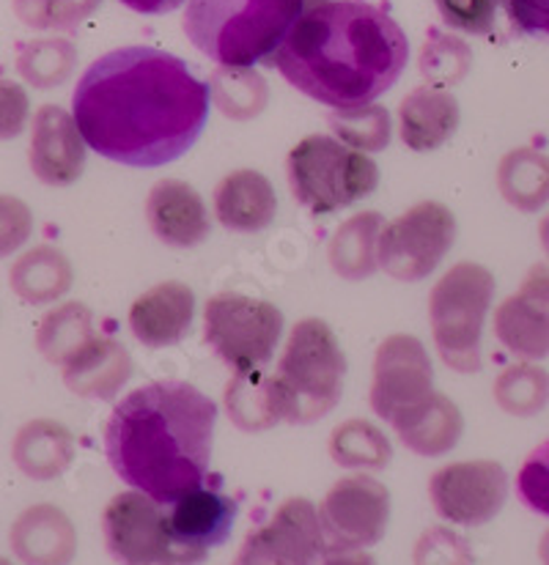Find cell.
I'll list each match as a JSON object with an SVG mask.
<instances>
[{
    "instance_id": "6",
    "label": "cell",
    "mask_w": 549,
    "mask_h": 565,
    "mask_svg": "<svg viewBox=\"0 0 549 565\" xmlns=\"http://www.w3.org/2000/svg\"><path fill=\"white\" fill-rule=\"evenodd\" d=\"M286 171L292 195L310 214L352 206L379 184V168L371 157L325 135L299 140L288 154Z\"/></svg>"
},
{
    "instance_id": "45",
    "label": "cell",
    "mask_w": 549,
    "mask_h": 565,
    "mask_svg": "<svg viewBox=\"0 0 549 565\" xmlns=\"http://www.w3.org/2000/svg\"><path fill=\"white\" fill-rule=\"evenodd\" d=\"M539 557H541V565H549V530H547L545 539H541V544H539Z\"/></svg>"
},
{
    "instance_id": "16",
    "label": "cell",
    "mask_w": 549,
    "mask_h": 565,
    "mask_svg": "<svg viewBox=\"0 0 549 565\" xmlns=\"http://www.w3.org/2000/svg\"><path fill=\"white\" fill-rule=\"evenodd\" d=\"M495 335L522 360L549 358V267L536 264L522 288L497 308Z\"/></svg>"
},
{
    "instance_id": "3",
    "label": "cell",
    "mask_w": 549,
    "mask_h": 565,
    "mask_svg": "<svg viewBox=\"0 0 549 565\" xmlns=\"http://www.w3.org/2000/svg\"><path fill=\"white\" fill-rule=\"evenodd\" d=\"M218 404L190 382L166 379L133 390L113 409L105 454L113 472L160 505L209 478Z\"/></svg>"
},
{
    "instance_id": "43",
    "label": "cell",
    "mask_w": 549,
    "mask_h": 565,
    "mask_svg": "<svg viewBox=\"0 0 549 565\" xmlns=\"http://www.w3.org/2000/svg\"><path fill=\"white\" fill-rule=\"evenodd\" d=\"M321 565H377V561L371 555H366V552H347V555L325 557Z\"/></svg>"
},
{
    "instance_id": "46",
    "label": "cell",
    "mask_w": 549,
    "mask_h": 565,
    "mask_svg": "<svg viewBox=\"0 0 549 565\" xmlns=\"http://www.w3.org/2000/svg\"><path fill=\"white\" fill-rule=\"evenodd\" d=\"M3 565H9V563H3Z\"/></svg>"
},
{
    "instance_id": "13",
    "label": "cell",
    "mask_w": 549,
    "mask_h": 565,
    "mask_svg": "<svg viewBox=\"0 0 549 565\" xmlns=\"http://www.w3.org/2000/svg\"><path fill=\"white\" fill-rule=\"evenodd\" d=\"M319 555H325L319 511L305 497H292L247 535L234 565H314Z\"/></svg>"
},
{
    "instance_id": "42",
    "label": "cell",
    "mask_w": 549,
    "mask_h": 565,
    "mask_svg": "<svg viewBox=\"0 0 549 565\" xmlns=\"http://www.w3.org/2000/svg\"><path fill=\"white\" fill-rule=\"evenodd\" d=\"M118 3L138 11V14H168V11L179 9L184 0H118Z\"/></svg>"
},
{
    "instance_id": "7",
    "label": "cell",
    "mask_w": 549,
    "mask_h": 565,
    "mask_svg": "<svg viewBox=\"0 0 549 565\" xmlns=\"http://www.w3.org/2000/svg\"><path fill=\"white\" fill-rule=\"evenodd\" d=\"M495 275L473 262L456 264L434 286L429 319L440 358L458 374L481 369V330L489 313Z\"/></svg>"
},
{
    "instance_id": "28",
    "label": "cell",
    "mask_w": 549,
    "mask_h": 565,
    "mask_svg": "<svg viewBox=\"0 0 549 565\" xmlns=\"http://www.w3.org/2000/svg\"><path fill=\"white\" fill-rule=\"evenodd\" d=\"M72 286V267L66 256L55 247H36L28 250L11 267V288L20 299L31 305H44L59 299Z\"/></svg>"
},
{
    "instance_id": "34",
    "label": "cell",
    "mask_w": 549,
    "mask_h": 565,
    "mask_svg": "<svg viewBox=\"0 0 549 565\" xmlns=\"http://www.w3.org/2000/svg\"><path fill=\"white\" fill-rule=\"evenodd\" d=\"M212 96L225 116L245 121L262 113L267 102V83L256 72L220 70L212 81Z\"/></svg>"
},
{
    "instance_id": "27",
    "label": "cell",
    "mask_w": 549,
    "mask_h": 565,
    "mask_svg": "<svg viewBox=\"0 0 549 565\" xmlns=\"http://www.w3.org/2000/svg\"><path fill=\"white\" fill-rule=\"evenodd\" d=\"M503 198L522 212H539L549 203V157L539 149L511 151L497 168Z\"/></svg>"
},
{
    "instance_id": "40",
    "label": "cell",
    "mask_w": 549,
    "mask_h": 565,
    "mask_svg": "<svg viewBox=\"0 0 549 565\" xmlns=\"http://www.w3.org/2000/svg\"><path fill=\"white\" fill-rule=\"evenodd\" d=\"M462 47V42H456V39H448V36H437L434 39V44H426V50H423V75L432 77L434 83H451V81H458V77L464 75V70H458L454 66V58L458 55H469L467 50H462V53L454 55V50Z\"/></svg>"
},
{
    "instance_id": "44",
    "label": "cell",
    "mask_w": 549,
    "mask_h": 565,
    "mask_svg": "<svg viewBox=\"0 0 549 565\" xmlns=\"http://www.w3.org/2000/svg\"><path fill=\"white\" fill-rule=\"evenodd\" d=\"M539 239H541V247H545V253L549 258V214L541 220V225H539Z\"/></svg>"
},
{
    "instance_id": "29",
    "label": "cell",
    "mask_w": 549,
    "mask_h": 565,
    "mask_svg": "<svg viewBox=\"0 0 549 565\" xmlns=\"http://www.w3.org/2000/svg\"><path fill=\"white\" fill-rule=\"evenodd\" d=\"M94 338L92 310L81 302H66L44 316L36 332V347L53 365H64L77 349Z\"/></svg>"
},
{
    "instance_id": "41",
    "label": "cell",
    "mask_w": 549,
    "mask_h": 565,
    "mask_svg": "<svg viewBox=\"0 0 549 565\" xmlns=\"http://www.w3.org/2000/svg\"><path fill=\"white\" fill-rule=\"evenodd\" d=\"M506 9L522 36L549 42V0H506Z\"/></svg>"
},
{
    "instance_id": "8",
    "label": "cell",
    "mask_w": 549,
    "mask_h": 565,
    "mask_svg": "<svg viewBox=\"0 0 549 565\" xmlns=\"http://www.w3.org/2000/svg\"><path fill=\"white\" fill-rule=\"evenodd\" d=\"M207 343L236 374H256L273 360L283 332V313L267 299L218 294L203 310Z\"/></svg>"
},
{
    "instance_id": "17",
    "label": "cell",
    "mask_w": 549,
    "mask_h": 565,
    "mask_svg": "<svg viewBox=\"0 0 549 565\" xmlns=\"http://www.w3.org/2000/svg\"><path fill=\"white\" fill-rule=\"evenodd\" d=\"M86 146L75 116L59 105L39 107L31 138V168L36 179L53 188L77 182L86 168Z\"/></svg>"
},
{
    "instance_id": "24",
    "label": "cell",
    "mask_w": 549,
    "mask_h": 565,
    "mask_svg": "<svg viewBox=\"0 0 549 565\" xmlns=\"http://www.w3.org/2000/svg\"><path fill=\"white\" fill-rule=\"evenodd\" d=\"M393 428L399 431L401 443L415 454L443 456L462 437L464 420L454 401L445 398L443 393H432V398L423 401L407 417H401Z\"/></svg>"
},
{
    "instance_id": "11",
    "label": "cell",
    "mask_w": 549,
    "mask_h": 565,
    "mask_svg": "<svg viewBox=\"0 0 549 565\" xmlns=\"http://www.w3.org/2000/svg\"><path fill=\"white\" fill-rule=\"evenodd\" d=\"M325 555L360 552L382 541L390 519V494L371 475L341 478L321 502Z\"/></svg>"
},
{
    "instance_id": "30",
    "label": "cell",
    "mask_w": 549,
    "mask_h": 565,
    "mask_svg": "<svg viewBox=\"0 0 549 565\" xmlns=\"http://www.w3.org/2000/svg\"><path fill=\"white\" fill-rule=\"evenodd\" d=\"M330 456L336 459V465L347 467V470H358V467L379 470L388 465L393 450H390L388 437L373 423L349 420L332 431Z\"/></svg>"
},
{
    "instance_id": "25",
    "label": "cell",
    "mask_w": 549,
    "mask_h": 565,
    "mask_svg": "<svg viewBox=\"0 0 549 565\" xmlns=\"http://www.w3.org/2000/svg\"><path fill=\"white\" fill-rule=\"evenodd\" d=\"M75 459V437L70 428L53 420H33L22 426L14 439V465L28 478L50 480Z\"/></svg>"
},
{
    "instance_id": "9",
    "label": "cell",
    "mask_w": 549,
    "mask_h": 565,
    "mask_svg": "<svg viewBox=\"0 0 549 565\" xmlns=\"http://www.w3.org/2000/svg\"><path fill=\"white\" fill-rule=\"evenodd\" d=\"M456 239V217L448 206L426 201L412 206L379 236V267L395 280H423L440 267Z\"/></svg>"
},
{
    "instance_id": "10",
    "label": "cell",
    "mask_w": 549,
    "mask_h": 565,
    "mask_svg": "<svg viewBox=\"0 0 549 565\" xmlns=\"http://www.w3.org/2000/svg\"><path fill=\"white\" fill-rule=\"evenodd\" d=\"M110 557L122 565H184L173 544L168 511L144 491H122L102 516Z\"/></svg>"
},
{
    "instance_id": "4",
    "label": "cell",
    "mask_w": 549,
    "mask_h": 565,
    "mask_svg": "<svg viewBox=\"0 0 549 565\" xmlns=\"http://www.w3.org/2000/svg\"><path fill=\"white\" fill-rule=\"evenodd\" d=\"M303 14L305 0H187L182 28L207 58L247 70L270 64Z\"/></svg>"
},
{
    "instance_id": "35",
    "label": "cell",
    "mask_w": 549,
    "mask_h": 565,
    "mask_svg": "<svg viewBox=\"0 0 549 565\" xmlns=\"http://www.w3.org/2000/svg\"><path fill=\"white\" fill-rule=\"evenodd\" d=\"M72 64H75V50L66 42H33L28 47H22L20 66L22 75L33 83V86H55V83L66 81V75L72 72Z\"/></svg>"
},
{
    "instance_id": "32",
    "label": "cell",
    "mask_w": 549,
    "mask_h": 565,
    "mask_svg": "<svg viewBox=\"0 0 549 565\" xmlns=\"http://www.w3.org/2000/svg\"><path fill=\"white\" fill-rule=\"evenodd\" d=\"M497 404L519 417H530L545 409L549 401V374L534 363L506 369L495 384Z\"/></svg>"
},
{
    "instance_id": "14",
    "label": "cell",
    "mask_w": 549,
    "mask_h": 565,
    "mask_svg": "<svg viewBox=\"0 0 549 565\" xmlns=\"http://www.w3.org/2000/svg\"><path fill=\"white\" fill-rule=\"evenodd\" d=\"M429 494L440 516L464 527H478L506 505L508 475L497 461H462L434 472Z\"/></svg>"
},
{
    "instance_id": "5",
    "label": "cell",
    "mask_w": 549,
    "mask_h": 565,
    "mask_svg": "<svg viewBox=\"0 0 549 565\" xmlns=\"http://www.w3.org/2000/svg\"><path fill=\"white\" fill-rule=\"evenodd\" d=\"M347 360L330 327L319 319L294 324L277 371L270 376V395L277 423L321 420L338 404Z\"/></svg>"
},
{
    "instance_id": "38",
    "label": "cell",
    "mask_w": 549,
    "mask_h": 565,
    "mask_svg": "<svg viewBox=\"0 0 549 565\" xmlns=\"http://www.w3.org/2000/svg\"><path fill=\"white\" fill-rule=\"evenodd\" d=\"M415 565H473V552L462 535L432 527L418 541Z\"/></svg>"
},
{
    "instance_id": "39",
    "label": "cell",
    "mask_w": 549,
    "mask_h": 565,
    "mask_svg": "<svg viewBox=\"0 0 549 565\" xmlns=\"http://www.w3.org/2000/svg\"><path fill=\"white\" fill-rule=\"evenodd\" d=\"M443 14L445 25L456 28L462 33L484 36L492 31L500 0H434Z\"/></svg>"
},
{
    "instance_id": "37",
    "label": "cell",
    "mask_w": 549,
    "mask_h": 565,
    "mask_svg": "<svg viewBox=\"0 0 549 565\" xmlns=\"http://www.w3.org/2000/svg\"><path fill=\"white\" fill-rule=\"evenodd\" d=\"M517 494L525 508L549 519V439L525 459L517 475Z\"/></svg>"
},
{
    "instance_id": "2",
    "label": "cell",
    "mask_w": 549,
    "mask_h": 565,
    "mask_svg": "<svg viewBox=\"0 0 549 565\" xmlns=\"http://www.w3.org/2000/svg\"><path fill=\"white\" fill-rule=\"evenodd\" d=\"M407 58L410 42L388 11L363 0H327L305 9L270 64L297 92L347 110L393 88Z\"/></svg>"
},
{
    "instance_id": "22",
    "label": "cell",
    "mask_w": 549,
    "mask_h": 565,
    "mask_svg": "<svg viewBox=\"0 0 549 565\" xmlns=\"http://www.w3.org/2000/svg\"><path fill=\"white\" fill-rule=\"evenodd\" d=\"M214 212L231 231H264L277 214V198L270 179L258 171H234L214 190Z\"/></svg>"
},
{
    "instance_id": "12",
    "label": "cell",
    "mask_w": 549,
    "mask_h": 565,
    "mask_svg": "<svg viewBox=\"0 0 549 565\" xmlns=\"http://www.w3.org/2000/svg\"><path fill=\"white\" fill-rule=\"evenodd\" d=\"M432 363L415 335H390L377 349L371 409L390 426L432 398Z\"/></svg>"
},
{
    "instance_id": "18",
    "label": "cell",
    "mask_w": 549,
    "mask_h": 565,
    "mask_svg": "<svg viewBox=\"0 0 549 565\" xmlns=\"http://www.w3.org/2000/svg\"><path fill=\"white\" fill-rule=\"evenodd\" d=\"M146 220L157 239L171 247H196L209 236V212L203 198L187 182L162 179L146 198Z\"/></svg>"
},
{
    "instance_id": "26",
    "label": "cell",
    "mask_w": 549,
    "mask_h": 565,
    "mask_svg": "<svg viewBox=\"0 0 549 565\" xmlns=\"http://www.w3.org/2000/svg\"><path fill=\"white\" fill-rule=\"evenodd\" d=\"M382 231L384 217L379 212H363L349 217L327 245L330 267L347 280H363L377 273Z\"/></svg>"
},
{
    "instance_id": "19",
    "label": "cell",
    "mask_w": 549,
    "mask_h": 565,
    "mask_svg": "<svg viewBox=\"0 0 549 565\" xmlns=\"http://www.w3.org/2000/svg\"><path fill=\"white\" fill-rule=\"evenodd\" d=\"M196 294L179 280H168L135 299L129 310V327L144 347H173L190 332Z\"/></svg>"
},
{
    "instance_id": "20",
    "label": "cell",
    "mask_w": 549,
    "mask_h": 565,
    "mask_svg": "<svg viewBox=\"0 0 549 565\" xmlns=\"http://www.w3.org/2000/svg\"><path fill=\"white\" fill-rule=\"evenodd\" d=\"M11 550L25 565H70L77 535L61 508L33 505L11 527Z\"/></svg>"
},
{
    "instance_id": "23",
    "label": "cell",
    "mask_w": 549,
    "mask_h": 565,
    "mask_svg": "<svg viewBox=\"0 0 549 565\" xmlns=\"http://www.w3.org/2000/svg\"><path fill=\"white\" fill-rule=\"evenodd\" d=\"M401 138L412 151H432L443 146L458 127L456 96L440 88H415L399 107Z\"/></svg>"
},
{
    "instance_id": "33",
    "label": "cell",
    "mask_w": 549,
    "mask_h": 565,
    "mask_svg": "<svg viewBox=\"0 0 549 565\" xmlns=\"http://www.w3.org/2000/svg\"><path fill=\"white\" fill-rule=\"evenodd\" d=\"M332 132L358 151H382L390 143V113L382 105H363L336 110L330 116Z\"/></svg>"
},
{
    "instance_id": "15",
    "label": "cell",
    "mask_w": 549,
    "mask_h": 565,
    "mask_svg": "<svg viewBox=\"0 0 549 565\" xmlns=\"http://www.w3.org/2000/svg\"><path fill=\"white\" fill-rule=\"evenodd\" d=\"M236 511L240 505L223 491L220 475H209L207 483L168 505V524L184 565L203 563L214 546L229 541Z\"/></svg>"
},
{
    "instance_id": "36",
    "label": "cell",
    "mask_w": 549,
    "mask_h": 565,
    "mask_svg": "<svg viewBox=\"0 0 549 565\" xmlns=\"http://www.w3.org/2000/svg\"><path fill=\"white\" fill-rule=\"evenodd\" d=\"M99 0H14V11L25 25L70 31L86 20Z\"/></svg>"
},
{
    "instance_id": "1",
    "label": "cell",
    "mask_w": 549,
    "mask_h": 565,
    "mask_svg": "<svg viewBox=\"0 0 549 565\" xmlns=\"http://www.w3.org/2000/svg\"><path fill=\"white\" fill-rule=\"evenodd\" d=\"M212 86L177 55L122 47L77 81L72 116L96 154L129 168L179 160L203 132Z\"/></svg>"
},
{
    "instance_id": "31",
    "label": "cell",
    "mask_w": 549,
    "mask_h": 565,
    "mask_svg": "<svg viewBox=\"0 0 549 565\" xmlns=\"http://www.w3.org/2000/svg\"><path fill=\"white\" fill-rule=\"evenodd\" d=\"M225 409L242 431H264L275 426L277 415L270 395V376L264 371L256 374H236L225 390Z\"/></svg>"
},
{
    "instance_id": "21",
    "label": "cell",
    "mask_w": 549,
    "mask_h": 565,
    "mask_svg": "<svg viewBox=\"0 0 549 565\" xmlns=\"http://www.w3.org/2000/svg\"><path fill=\"white\" fill-rule=\"evenodd\" d=\"M64 382L72 393L86 398H116L118 390L133 376V358L127 349L113 338H92L64 365Z\"/></svg>"
}]
</instances>
